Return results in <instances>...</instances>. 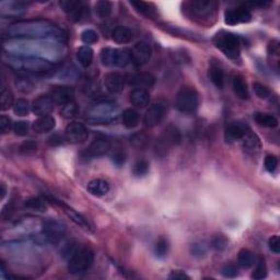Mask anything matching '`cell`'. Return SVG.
<instances>
[{
  "instance_id": "6da1fadb",
  "label": "cell",
  "mask_w": 280,
  "mask_h": 280,
  "mask_svg": "<svg viewBox=\"0 0 280 280\" xmlns=\"http://www.w3.org/2000/svg\"><path fill=\"white\" fill-rule=\"evenodd\" d=\"M3 49L8 54L42 58L50 63L65 55V47L58 40H9Z\"/></svg>"
},
{
  "instance_id": "7a4b0ae2",
  "label": "cell",
  "mask_w": 280,
  "mask_h": 280,
  "mask_svg": "<svg viewBox=\"0 0 280 280\" xmlns=\"http://www.w3.org/2000/svg\"><path fill=\"white\" fill-rule=\"evenodd\" d=\"M7 36L12 40H60L64 36L58 25L47 20H22L9 25Z\"/></svg>"
},
{
  "instance_id": "3957f363",
  "label": "cell",
  "mask_w": 280,
  "mask_h": 280,
  "mask_svg": "<svg viewBox=\"0 0 280 280\" xmlns=\"http://www.w3.org/2000/svg\"><path fill=\"white\" fill-rule=\"evenodd\" d=\"M2 60L8 67L14 69V70L30 72V74H45L54 68V64L49 60L28 57V56L3 53Z\"/></svg>"
},
{
  "instance_id": "277c9868",
  "label": "cell",
  "mask_w": 280,
  "mask_h": 280,
  "mask_svg": "<svg viewBox=\"0 0 280 280\" xmlns=\"http://www.w3.org/2000/svg\"><path fill=\"white\" fill-rule=\"evenodd\" d=\"M118 107L113 102H100L89 111L87 119L90 124H109L117 118Z\"/></svg>"
},
{
  "instance_id": "5b68a950",
  "label": "cell",
  "mask_w": 280,
  "mask_h": 280,
  "mask_svg": "<svg viewBox=\"0 0 280 280\" xmlns=\"http://www.w3.org/2000/svg\"><path fill=\"white\" fill-rule=\"evenodd\" d=\"M94 263V253L89 247H79L69 258L68 270L72 275H80L91 268Z\"/></svg>"
},
{
  "instance_id": "8992f818",
  "label": "cell",
  "mask_w": 280,
  "mask_h": 280,
  "mask_svg": "<svg viewBox=\"0 0 280 280\" xmlns=\"http://www.w3.org/2000/svg\"><path fill=\"white\" fill-rule=\"evenodd\" d=\"M214 44L229 58L236 59L240 56L241 42L233 33L221 31L214 37Z\"/></svg>"
},
{
  "instance_id": "52a82bcc",
  "label": "cell",
  "mask_w": 280,
  "mask_h": 280,
  "mask_svg": "<svg viewBox=\"0 0 280 280\" xmlns=\"http://www.w3.org/2000/svg\"><path fill=\"white\" fill-rule=\"evenodd\" d=\"M101 62L106 67H126L132 62L131 53L127 49L105 47L101 50Z\"/></svg>"
},
{
  "instance_id": "ba28073f",
  "label": "cell",
  "mask_w": 280,
  "mask_h": 280,
  "mask_svg": "<svg viewBox=\"0 0 280 280\" xmlns=\"http://www.w3.org/2000/svg\"><path fill=\"white\" fill-rule=\"evenodd\" d=\"M181 140H182V136H181L179 129L173 125H170L157 139L156 147H154L157 154L165 157L172 147L180 145Z\"/></svg>"
},
{
  "instance_id": "9c48e42d",
  "label": "cell",
  "mask_w": 280,
  "mask_h": 280,
  "mask_svg": "<svg viewBox=\"0 0 280 280\" xmlns=\"http://www.w3.org/2000/svg\"><path fill=\"white\" fill-rule=\"evenodd\" d=\"M198 104H199L198 93L195 89L191 87L182 88L176 96L175 106L182 113H193L197 110Z\"/></svg>"
},
{
  "instance_id": "30bf717a",
  "label": "cell",
  "mask_w": 280,
  "mask_h": 280,
  "mask_svg": "<svg viewBox=\"0 0 280 280\" xmlns=\"http://www.w3.org/2000/svg\"><path fill=\"white\" fill-rule=\"evenodd\" d=\"M42 233L45 241L56 243L66 234V226L56 219H46L42 222Z\"/></svg>"
},
{
  "instance_id": "8fae6325",
  "label": "cell",
  "mask_w": 280,
  "mask_h": 280,
  "mask_svg": "<svg viewBox=\"0 0 280 280\" xmlns=\"http://www.w3.org/2000/svg\"><path fill=\"white\" fill-rule=\"evenodd\" d=\"M217 2L214 1H206V0H197V1L189 2V11L191 14L196 16L197 19L208 20L212 19L216 15Z\"/></svg>"
},
{
  "instance_id": "7c38bea8",
  "label": "cell",
  "mask_w": 280,
  "mask_h": 280,
  "mask_svg": "<svg viewBox=\"0 0 280 280\" xmlns=\"http://www.w3.org/2000/svg\"><path fill=\"white\" fill-rule=\"evenodd\" d=\"M59 6L62 7L65 14L68 16V18L75 21V22L82 20L85 16V12H87V7L79 0H63V1L59 2Z\"/></svg>"
},
{
  "instance_id": "4fadbf2b",
  "label": "cell",
  "mask_w": 280,
  "mask_h": 280,
  "mask_svg": "<svg viewBox=\"0 0 280 280\" xmlns=\"http://www.w3.org/2000/svg\"><path fill=\"white\" fill-rule=\"evenodd\" d=\"M66 139L71 144H81L88 139L89 132L84 125L78 122L70 123L65 131Z\"/></svg>"
},
{
  "instance_id": "5bb4252c",
  "label": "cell",
  "mask_w": 280,
  "mask_h": 280,
  "mask_svg": "<svg viewBox=\"0 0 280 280\" xmlns=\"http://www.w3.org/2000/svg\"><path fill=\"white\" fill-rule=\"evenodd\" d=\"M252 20V15L247 6L233 8L226 12L225 22L228 25H236L239 23H247Z\"/></svg>"
},
{
  "instance_id": "9a60e30c",
  "label": "cell",
  "mask_w": 280,
  "mask_h": 280,
  "mask_svg": "<svg viewBox=\"0 0 280 280\" xmlns=\"http://www.w3.org/2000/svg\"><path fill=\"white\" fill-rule=\"evenodd\" d=\"M151 54L152 49L149 44L145 42L137 43L131 51L132 63L136 66H143V65L149 62L150 58H151Z\"/></svg>"
},
{
  "instance_id": "2e32d148",
  "label": "cell",
  "mask_w": 280,
  "mask_h": 280,
  "mask_svg": "<svg viewBox=\"0 0 280 280\" xmlns=\"http://www.w3.org/2000/svg\"><path fill=\"white\" fill-rule=\"evenodd\" d=\"M49 97L53 99L55 104H66V103L72 101L75 97L74 89L66 85H56L49 91Z\"/></svg>"
},
{
  "instance_id": "e0dca14e",
  "label": "cell",
  "mask_w": 280,
  "mask_h": 280,
  "mask_svg": "<svg viewBox=\"0 0 280 280\" xmlns=\"http://www.w3.org/2000/svg\"><path fill=\"white\" fill-rule=\"evenodd\" d=\"M165 115V107L161 104H153L146 112L144 123L147 127L152 128L162 122Z\"/></svg>"
},
{
  "instance_id": "ac0fdd59",
  "label": "cell",
  "mask_w": 280,
  "mask_h": 280,
  "mask_svg": "<svg viewBox=\"0 0 280 280\" xmlns=\"http://www.w3.org/2000/svg\"><path fill=\"white\" fill-rule=\"evenodd\" d=\"M127 83L139 89L151 88L156 83V78L149 72H137L127 77Z\"/></svg>"
},
{
  "instance_id": "d6986e66",
  "label": "cell",
  "mask_w": 280,
  "mask_h": 280,
  "mask_svg": "<svg viewBox=\"0 0 280 280\" xmlns=\"http://www.w3.org/2000/svg\"><path fill=\"white\" fill-rule=\"evenodd\" d=\"M55 102L53 99L47 96H41L33 101L32 103V112L37 116L49 115L51 111L54 110Z\"/></svg>"
},
{
  "instance_id": "ffe728a7",
  "label": "cell",
  "mask_w": 280,
  "mask_h": 280,
  "mask_svg": "<svg viewBox=\"0 0 280 280\" xmlns=\"http://www.w3.org/2000/svg\"><path fill=\"white\" fill-rule=\"evenodd\" d=\"M112 149V145L106 139H97L89 146L85 150V157L89 158H100L109 153Z\"/></svg>"
},
{
  "instance_id": "44dd1931",
  "label": "cell",
  "mask_w": 280,
  "mask_h": 280,
  "mask_svg": "<svg viewBox=\"0 0 280 280\" xmlns=\"http://www.w3.org/2000/svg\"><path fill=\"white\" fill-rule=\"evenodd\" d=\"M104 85L110 93L118 94L123 92L125 79L118 72H110L104 77Z\"/></svg>"
},
{
  "instance_id": "7402d4cb",
  "label": "cell",
  "mask_w": 280,
  "mask_h": 280,
  "mask_svg": "<svg viewBox=\"0 0 280 280\" xmlns=\"http://www.w3.org/2000/svg\"><path fill=\"white\" fill-rule=\"evenodd\" d=\"M57 202V205L60 207L64 210V213L67 214L68 218H70L72 221H74L77 226H79L80 228H82L83 230L85 231H92V227L90 225L89 221L85 219L82 214H80L79 213H77L75 209H72L71 207L67 206L66 204H64V202H60V201H56Z\"/></svg>"
},
{
  "instance_id": "603a6c76",
  "label": "cell",
  "mask_w": 280,
  "mask_h": 280,
  "mask_svg": "<svg viewBox=\"0 0 280 280\" xmlns=\"http://www.w3.org/2000/svg\"><path fill=\"white\" fill-rule=\"evenodd\" d=\"M25 3L22 1H2L0 3L1 16H20L25 11Z\"/></svg>"
},
{
  "instance_id": "cb8c5ba5",
  "label": "cell",
  "mask_w": 280,
  "mask_h": 280,
  "mask_svg": "<svg viewBox=\"0 0 280 280\" xmlns=\"http://www.w3.org/2000/svg\"><path fill=\"white\" fill-rule=\"evenodd\" d=\"M56 126V120L50 115L40 116L35 122L33 123V131L37 133H45L51 132Z\"/></svg>"
},
{
  "instance_id": "d4e9b609",
  "label": "cell",
  "mask_w": 280,
  "mask_h": 280,
  "mask_svg": "<svg viewBox=\"0 0 280 280\" xmlns=\"http://www.w3.org/2000/svg\"><path fill=\"white\" fill-rule=\"evenodd\" d=\"M247 132V128H245V126H243V125L236 124V123H232L230 125H228V127L226 128V132H225L227 143H234L235 140L242 139Z\"/></svg>"
},
{
  "instance_id": "484cf974",
  "label": "cell",
  "mask_w": 280,
  "mask_h": 280,
  "mask_svg": "<svg viewBox=\"0 0 280 280\" xmlns=\"http://www.w3.org/2000/svg\"><path fill=\"white\" fill-rule=\"evenodd\" d=\"M243 139V148L248 154H256L261 151L262 143L255 133L247 132Z\"/></svg>"
},
{
  "instance_id": "4316f807",
  "label": "cell",
  "mask_w": 280,
  "mask_h": 280,
  "mask_svg": "<svg viewBox=\"0 0 280 280\" xmlns=\"http://www.w3.org/2000/svg\"><path fill=\"white\" fill-rule=\"evenodd\" d=\"M129 97H131L129 99H131L132 104L135 105L136 107H140V109L147 106L150 102L149 93L147 92V90H145V89H139V88L133 89Z\"/></svg>"
},
{
  "instance_id": "83f0119b",
  "label": "cell",
  "mask_w": 280,
  "mask_h": 280,
  "mask_svg": "<svg viewBox=\"0 0 280 280\" xmlns=\"http://www.w3.org/2000/svg\"><path fill=\"white\" fill-rule=\"evenodd\" d=\"M87 188H88V192L93 196H103L109 193L110 184L109 182H106L105 180L96 179V180L90 181Z\"/></svg>"
},
{
  "instance_id": "f1b7e54d",
  "label": "cell",
  "mask_w": 280,
  "mask_h": 280,
  "mask_svg": "<svg viewBox=\"0 0 280 280\" xmlns=\"http://www.w3.org/2000/svg\"><path fill=\"white\" fill-rule=\"evenodd\" d=\"M232 88H233V91L235 93V96L238 97L241 100H247L249 97L247 84L245 82V80L242 76L236 75L234 76L233 80H232Z\"/></svg>"
},
{
  "instance_id": "f546056e",
  "label": "cell",
  "mask_w": 280,
  "mask_h": 280,
  "mask_svg": "<svg viewBox=\"0 0 280 280\" xmlns=\"http://www.w3.org/2000/svg\"><path fill=\"white\" fill-rule=\"evenodd\" d=\"M112 38L117 44H127V43L132 40V32L126 27L118 25L113 30L112 33Z\"/></svg>"
},
{
  "instance_id": "4dcf8cb0",
  "label": "cell",
  "mask_w": 280,
  "mask_h": 280,
  "mask_svg": "<svg viewBox=\"0 0 280 280\" xmlns=\"http://www.w3.org/2000/svg\"><path fill=\"white\" fill-rule=\"evenodd\" d=\"M77 59H78L81 66L88 68L92 64L93 60V50L91 47L87 45L81 46L78 51H77Z\"/></svg>"
},
{
  "instance_id": "1f68e13d",
  "label": "cell",
  "mask_w": 280,
  "mask_h": 280,
  "mask_svg": "<svg viewBox=\"0 0 280 280\" xmlns=\"http://www.w3.org/2000/svg\"><path fill=\"white\" fill-rule=\"evenodd\" d=\"M209 79L212 80V82L216 85L217 88L221 89L225 84V72H223L222 69L217 66V65H213L212 67L209 68L208 72Z\"/></svg>"
},
{
  "instance_id": "d6a6232c",
  "label": "cell",
  "mask_w": 280,
  "mask_h": 280,
  "mask_svg": "<svg viewBox=\"0 0 280 280\" xmlns=\"http://www.w3.org/2000/svg\"><path fill=\"white\" fill-rule=\"evenodd\" d=\"M254 119L258 125L266 128H276L278 126V119L275 116L267 113H255Z\"/></svg>"
},
{
  "instance_id": "836d02e7",
  "label": "cell",
  "mask_w": 280,
  "mask_h": 280,
  "mask_svg": "<svg viewBox=\"0 0 280 280\" xmlns=\"http://www.w3.org/2000/svg\"><path fill=\"white\" fill-rule=\"evenodd\" d=\"M123 124L129 129L135 128L139 124V114L133 109H127L123 113Z\"/></svg>"
},
{
  "instance_id": "e575fe53",
  "label": "cell",
  "mask_w": 280,
  "mask_h": 280,
  "mask_svg": "<svg viewBox=\"0 0 280 280\" xmlns=\"http://www.w3.org/2000/svg\"><path fill=\"white\" fill-rule=\"evenodd\" d=\"M239 265L243 268H251V267L255 264V256L252 251L247 248H242L239 253L238 256Z\"/></svg>"
},
{
  "instance_id": "d590c367",
  "label": "cell",
  "mask_w": 280,
  "mask_h": 280,
  "mask_svg": "<svg viewBox=\"0 0 280 280\" xmlns=\"http://www.w3.org/2000/svg\"><path fill=\"white\" fill-rule=\"evenodd\" d=\"M60 113H62V115L64 116L65 118H68V119L74 118L79 114V106L76 102L70 101V102H68V103H66V104L63 105Z\"/></svg>"
},
{
  "instance_id": "8d00e7d4",
  "label": "cell",
  "mask_w": 280,
  "mask_h": 280,
  "mask_svg": "<svg viewBox=\"0 0 280 280\" xmlns=\"http://www.w3.org/2000/svg\"><path fill=\"white\" fill-rule=\"evenodd\" d=\"M131 5L132 7H135V9L140 12L141 15H144L146 16H153L156 15V11H154V8L151 7V5L148 2L144 1H132Z\"/></svg>"
},
{
  "instance_id": "74e56055",
  "label": "cell",
  "mask_w": 280,
  "mask_h": 280,
  "mask_svg": "<svg viewBox=\"0 0 280 280\" xmlns=\"http://www.w3.org/2000/svg\"><path fill=\"white\" fill-rule=\"evenodd\" d=\"M16 89L22 93H30L33 91L34 89V82L30 78H25V77H19L16 80Z\"/></svg>"
},
{
  "instance_id": "f35d334b",
  "label": "cell",
  "mask_w": 280,
  "mask_h": 280,
  "mask_svg": "<svg viewBox=\"0 0 280 280\" xmlns=\"http://www.w3.org/2000/svg\"><path fill=\"white\" fill-rule=\"evenodd\" d=\"M0 102H1V111L9 110L12 105H15V99L14 94L11 93L10 90L2 89L1 93H0Z\"/></svg>"
},
{
  "instance_id": "ab89813d",
  "label": "cell",
  "mask_w": 280,
  "mask_h": 280,
  "mask_svg": "<svg viewBox=\"0 0 280 280\" xmlns=\"http://www.w3.org/2000/svg\"><path fill=\"white\" fill-rule=\"evenodd\" d=\"M112 9H113V6L107 0H101L96 5V11L100 18H107L112 14Z\"/></svg>"
},
{
  "instance_id": "60d3db41",
  "label": "cell",
  "mask_w": 280,
  "mask_h": 280,
  "mask_svg": "<svg viewBox=\"0 0 280 280\" xmlns=\"http://www.w3.org/2000/svg\"><path fill=\"white\" fill-rule=\"evenodd\" d=\"M24 206L27 207L29 209H32V210H35V212H45L47 206L45 204V201L41 199V198H37V197H33V198H30L27 201L24 202Z\"/></svg>"
},
{
  "instance_id": "b9f144b4",
  "label": "cell",
  "mask_w": 280,
  "mask_h": 280,
  "mask_svg": "<svg viewBox=\"0 0 280 280\" xmlns=\"http://www.w3.org/2000/svg\"><path fill=\"white\" fill-rule=\"evenodd\" d=\"M15 114L18 116H27L30 112V104L28 100L25 99H19L18 101H16L14 105Z\"/></svg>"
},
{
  "instance_id": "7bdbcfd3",
  "label": "cell",
  "mask_w": 280,
  "mask_h": 280,
  "mask_svg": "<svg viewBox=\"0 0 280 280\" xmlns=\"http://www.w3.org/2000/svg\"><path fill=\"white\" fill-rule=\"evenodd\" d=\"M149 171V163L146 160H138L132 167V173L138 178H143L147 175Z\"/></svg>"
},
{
  "instance_id": "ee69618b",
  "label": "cell",
  "mask_w": 280,
  "mask_h": 280,
  "mask_svg": "<svg viewBox=\"0 0 280 280\" xmlns=\"http://www.w3.org/2000/svg\"><path fill=\"white\" fill-rule=\"evenodd\" d=\"M169 241L165 238H160L156 243V247H154V252H156L158 257H165L167 252H169Z\"/></svg>"
},
{
  "instance_id": "f6af8a7d",
  "label": "cell",
  "mask_w": 280,
  "mask_h": 280,
  "mask_svg": "<svg viewBox=\"0 0 280 280\" xmlns=\"http://www.w3.org/2000/svg\"><path fill=\"white\" fill-rule=\"evenodd\" d=\"M131 143L132 144L133 147L138 149H144L147 147L148 145V137L145 133H136L133 135L131 139Z\"/></svg>"
},
{
  "instance_id": "bcb514c9",
  "label": "cell",
  "mask_w": 280,
  "mask_h": 280,
  "mask_svg": "<svg viewBox=\"0 0 280 280\" xmlns=\"http://www.w3.org/2000/svg\"><path fill=\"white\" fill-rule=\"evenodd\" d=\"M81 40L84 43V44L91 45L97 43L99 40V35L96 31H93L91 29L84 30V31L81 33Z\"/></svg>"
},
{
  "instance_id": "7dc6e473",
  "label": "cell",
  "mask_w": 280,
  "mask_h": 280,
  "mask_svg": "<svg viewBox=\"0 0 280 280\" xmlns=\"http://www.w3.org/2000/svg\"><path fill=\"white\" fill-rule=\"evenodd\" d=\"M207 252H208V247H207V245L205 243H194L192 247H191V253L193 256L195 257H204L206 256Z\"/></svg>"
},
{
  "instance_id": "c3c4849f",
  "label": "cell",
  "mask_w": 280,
  "mask_h": 280,
  "mask_svg": "<svg viewBox=\"0 0 280 280\" xmlns=\"http://www.w3.org/2000/svg\"><path fill=\"white\" fill-rule=\"evenodd\" d=\"M78 248H79L78 245L75 242H67L63 245L62 249H60V253H62V255L65 258H70Z\"/></svg>"
},
{
  "instance_id": "681fc988",
  "label": "cell",
  "mask_w": 280,
  "mask_h": 280,
  "mask_svg": "<svg viewBox=\"0 0 280 280\" xmlns=\"http://www.w3.org/2000/svg\"><path fill=\"white\" fill-rule=\"evenodd\" d=\"M266 276H267L266 265H265L264 262L261 261L260 263H258V265L256 266L255 270L253 271L252 278H253V279H256V280H261V279L266 278Z\"/></svg>"
},
{
  "instance_id": "f907efd6",
  "label": "cell",
  "mask_w": 280,
  "mask_h": 280,
  "mask_svg": "<svg viewBox=\"0 0 280 280\" xmlns=\"http://www.w3.org/2000/svg\"><path fill=\"white\" fill-rule=\"evenodd\" d=\"M29 128H30L29 123L24 122V120H19V122H16L14 125V132H16V135L19 136L28 135Z\"/></svg>"
},
{
  "instance_id": "816d5d0a",
  "label": "cell",
  "mask_w": 280,
  "mask_h": 280,
  "mask_svg": "<svg viewBox=\"0 0 280 280\" xmlns=\"http://www.w3.org/2000/svg\"><path fill=\"white\" fill-rule=\"evenodd\" d=\"M221 274L226 278H234L238 276L239 270L233 264H227L221 268Z\"/></svg>"
},
{
  "instance_id": "f5cc1de1",
  "label": "cell",
  "mask_w": 280,
  "mask_h": 280,
  "mask_svg": "<svg viewBox=\"0 0 280 280\" xmlns=\"http://www.w3.org/2000/svg\"><path fill=\"white\" fill-rule=\"evenodd\" d=\"M212 244H213V247L216 249V251L221 252V251H223V249L227 248L228 241H227V239L225 238V236L218 235L213 240Z\"/></svg>"
},
{
  "instance_id": "db71d44e",
  "label": "cell",
  "mask_w": 280,
  "mask_h": 280,
  "mask_svg": "<svg viewBox=\"0 0 280 280\" xmlns=\"http://www.w3.org/2000/svg\"><path fill=\"white\" fill-rule=\"evenodd\" d=\"M253 87H254V91H255L256 96L260 99H268L269 98L270 92H269V90L265 87V85H263L260 82H255L253 84Z\"/></svg>"
},
{
  "instance_id": "11a10c76",
  "label": "cell",
  "mask_w": 280,
  "mask_h": 280,
  "mask_svg": "<svg viewBox=\"0 0 280 280\" xmlns=\"http://www.w3.org/2000/svg\"><path fill=\"white\" fill-rule=\"evenodd\" d=\"M11 128H14V126H12L10 117L2 115L1 117H0V132H1L2 135H6V133L10 132Z\"/></svg>"
},
{
  "instance_id": "9f6ffc18",
  "label": "cell",
  "mask_w": 280,
  "mask_h": 280,
  "mask_svg": "<svg viewBox=\"0 0 280 280\" xmlns=\"http://www.w3.org/2000/svg\"><path fill=\"white\" fill-rule=\"evenodd\" d=\"M278 166V159L275 156H267L265 158V167L266 170L269 172V173H274V172L277 170Z\"/></svg>"
},
{
  "instance_id": "6f0895ef",
  "label": "cell",
  "mask_w": 280,
  "mask_h": 280,
  "mask_svg": "<svg viewBox=\"0 0 280 280\" xmlns=\"http://www.w3.org/2000/svg\"><path fill=\"white\" fill-rule=\"evenodd\" d=\"M112 161L117 166L123 165L125 161H126V153L122 151V150H117V151H115L113 156H112Z\"/></svg>"
},
{
  "instance_id": "680465c9",
  "label": "cell",
  "mask_w": 280,
  "mask_h": 280,
  "mask_svg": "<svg viewBox=\"0 0 280 280\" xmlns=\"http://www.w3.org/2000/svg\"><path fill=\"white\" fill-rule=\"evenodd\" d=\"M268 245L271 252H274L275 254L280 253V241L278 235H273L268 241Z\"/></svg>"
},
{
  "instance_id": "91938a15",
  "label": "cell",
  "mask_w": 280,
  "mask_h": 280,
  "mask_svg": "<svg viewBox=\"0 0 280 280\" xmlns=\"http://www.w3.org/2000/svg\"><path fill=\"white\" fill-rule=\"evenodd\" d=\"M20 150H21V152H24V153L33 152L36 150V145L32 143V141H27V143H24L22 146H21Z\"/></svg>"
},
{
  "instance_id": "94428289",
  "label": "cell",
  "mask_w": 280,
  "mask_h": 280,
  "mask_svg": "<svg viewBox=\"0 0 280 280\" xmlns=\"http://www.w3.org/2000/svg\"><path fill=\"white\" fill-rule=\"evenodd\" d=\"M170 279H176V280H184V279H189V276H187L186 274L184 273V271H181V270H174L172 271L169 276Z\"/></svg>"
},
{
  "instance_id": "6125c7cd",
  "label": "cell",
  "mask_w": 280,
  "mask_h": 280,
  "mask_svg": "<svg viewBox=\"0 0 280 280\" xmlns=\"http://www.w3.org/2000/svg\"><path fill=\"white\" fill-rule=\"evenodd\" d=\"M6 186H5V184H1V199H3V197H5L6 195Z\"/></svg>"
}]
</instances>
